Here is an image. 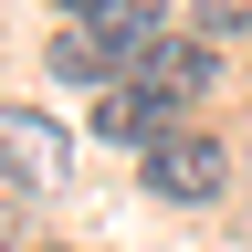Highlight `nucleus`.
Segmentation results:
<instances>
[{
  "mask_svg": "<svg viewBox=\"0 0 252 252\" xmlns=\"http://www.w3.org/2000/svg\"><path fill=\"white\" fill-rule=\"evenodd\" d=\"M137 179H147V200H168V210H200L231 189V147L210 137V126H168L147 158H137Z\"/></svg>",
  "mask_w": 252,
  "mask_h": 252,
  "instance_id": "nucleus-1",
  "label": "nucleus"
},
{
  "mask_svg": "<svg viewBox=\"0 0 252 252\" xmlns=\"http://www.w3.org/2000/svg\"><path fill=\"white\" fill-rule=\"evenodd\" d=\"M63 168H74V137L32 105H0V179L11 189H63Z\"/></svg>",
  "mask_w": 252,
  "mask_h": 252,
  "instance_id": "nucleus-2",
  "label": "nucleus"
},
{
  "mask_svg": "<svg viewBox=\"0 0 252 252\" xmlns=\"http://www.w3.org/2000/svg\"><path fill=\"white\" fill-rule=\"evenodd\" d=\"M74 32H94V42H105L126 74H137V63H147V42L168 32V0H74Z\"/></svg>",
  "mask_w": 252,
  "mask_h": 252,
  "instance_id": "nucleus-3",
  "label": "nucleus"
},
{
  "mask_svg": "<svg viewBox=\"0 0 252 252\" xmlns=\"http://www.w3.org/2000/svg\"><path fill=\"white\" fill-rule=\"evenodd\" d=\"M147 94H168V105H189V94H210V42H189V32H158L147 63H137Z\"/></svg>",
  "mask_w": 252,
  "mask_h": 252,
  "instance_id": "nucleus-4",
  "label": "nucleus"
},
{
  "mask_svg": "<svg viewBox=\"0 0 252 252\" xmlns=\"http://www.w3.org/2000/svg\"><path fill=\"white\" fill-rule=\"evenodd\" d=\"M168 116H179V105H168V94H147L137 74H126V84L105 94V105H94V126H105V137H116V147H137V158H147L158 137H168Z\"/></svg>",
  "mask_w": 252,
  "mask_h": 252,
  "instance_id": "nucleus-5",
  "label": "nucleus"
},
{
  "mask_svg": "<svg viewBox=\"0 0 252 252\" xmlns=\"http://www.w3.org/2000/svg\"><path fill=\"white\" fill-rule=\"evenodd\" d=\"M53 63H63V74H84V84H94V74H116V53L94 42V32H63V42H53Z\"/></svg>",
  "mask_w": 252,
  "mask_h": 252,
  "instance_id": "nucleus-6",
  "label": "nucleus"
},
{
  "mask_svg": "<svg viewBox=\"0 0 252 252\" xmlns=\"http://www.w3.org/2000/svg\"><path fill=\"white\" fill-rule=\"evenodd\" d=\"M189 21H200V42H220V32H252V0H189Z\"/></svg>",
  "mask_w": 252,
  "mask_h": 252,
  "instance_id": "nucleus-7",
  "label": "nucleus"
},
{
  "mask_svg": "<svg viewBox=\"0 0 252 252\" xmlns=\"http://www.w3.org/2000/svg\"><path fill=\"white\" fill-rule=\"evenodd\" d=\"M42 252H63V242H42Z\"/></svg>",
  "mask_w": 252,
  "mask_h": 252,
  "instance_id": "nucleus-8",
  "label": "nucleus"
}]
</instances>
